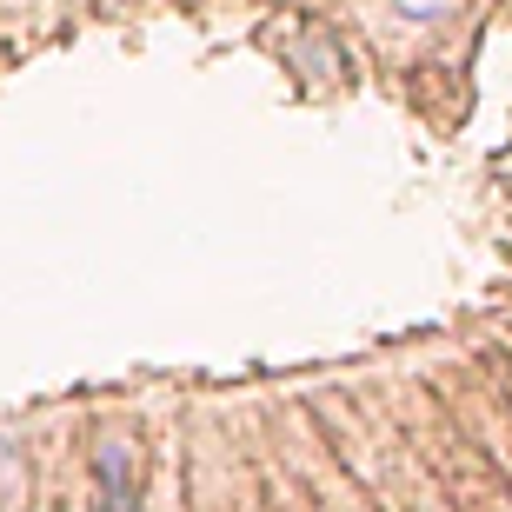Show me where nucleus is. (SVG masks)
Wrapping results in <instances>:
<instances>
[{"label":"nucleus","mask_w":512,"mask_h":512,"mask_svg":"<svg viewBox=\"0 0 512 512\" xmlns=\"http://www.w3.org/2000/svg\"><path fill=\"white\" fill-rule=\"evenodd\" d=\"M100 512H133V446L107 439L100 446Z\"/></svg>","instance_id":"nucleus-1"}]
</instances>
